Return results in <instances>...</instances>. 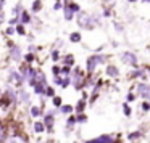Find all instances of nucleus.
I'll use <instances>...</instances> for the list:
<instances>
[{
    "label": "nucleus",
    "instance_id": "f257e3e1",
    "mask_svg": "<svg viewBox=\"0 0 150 143\" xmlns=\"http://www.w3.org/2000/svg\"><path fill=\"white\" fill-rule=\"evenodd\" d=\"M7 82L8 85H15V88H20L23 87V84L26 81H24L23 74L20 72V69H8V77H7Z\"/></svg>",
    "mask_w": 150,
    "mask_h": 143
},
{
    "label": "nucleus",
    "instance_id": "f03ea898",
    "mask_svg": "<svg viewBox=\"0 0 150 143\" xmlns=\"http://www.w3.org/2000/svg\"><path fill=\"white\" fill-rule=\"evenodd\" d=\"M55 114H58V109H53V111H44L42 114V122L45 125V132L47 133H53V127H55Z\"/></svg>",
    "mask_w": 150,
    "mask_h": 143
},
{
    "label": "nucleus",
    "instance_id": "7ed1b4c3",
    "mask_svg": "<svg viewBox=\"0 0 150 143\" xmlns=\"http://www.w3.org/2000/svg\"><path fill=\"white\" fill-rule=\"evenodd\" d=\"M8 56L11 58V61L20 63L23 60V50H21V47L13 42H8Z\"/></svg>",
    "mask_w": 150,
    "mask_h": 143
},
{
    "label": "nucleus",
    "instance_id": "20e7f679",
    "mask_svg": "<svg viewBox=\"0 0 150 143\" xmlns=\"http://www.w3.org/2000/svg\"><path fill=\"white\" fill-rule=\"evenodd\" d=\"M71 84L74 85L76 90H81L84 87V74L82 71H79V68H74V71H71Z\"/></svg>",
    "mask_w": 150,
    "mask_h": 143
},
{
    "label": "nucleus",
    "instance_id": "39448f33",
    "mask_svg": "<svg viewBox=\"0 0 150 143\" xmlns=\"http://www.w3.org/2000/svg\"><path fill=\"white\" fill-rule=\"evenodd\" d=\"M105 63V55H92L87 58V72H94L98 64Z\"/></svg>",
    "mask_w": 150,
    "mask_h": 143
},
{
    "label": "nucleus",
    "instance_id": "423d86ee",
    "mask_svg": "<svg viewBox=\"0 0 150 143\" xmlns=\"http://www.w3.org/2000/svg\"><path fill=\"white\" fill-rule=\"evenodd\" d=\"M78 24L82 29H92V27H94V20H92L91 15L81 11V13H79V18H78Z\"/></svg>",
    "mask_w": 150,
    "mask_h": 143
},
{
    "label": "nucleus",
    "instance_id": "0eeeda50",
    "mask_svg": "<svg viewBox=\"0 0 150 143\" xmlns=\"http://www.w3.org/2000/svg\"><path fill=\"white\" fill-rule=\"evenodd\" d=\"M4 143H29L28 138L23 135V133H18V132H10L7 137H5Z\"/></svg>",
    "mask_w": 150,
    "mask_h": 143
},
{
    "label": "nucleus",
    "instance_id": "6e6552de",
    "mask_svg": "<svg viewBox=\"0 0 150 143\" xmlns=\"http://www.w3.org/2000/svg\"><path fill=\"white\" fill-rule=\"evenodd\" d=\"M16 100H18V103H24V104H29V103H31L29 93H28V92L24 90L23 87L16 88Z\"/></svg>",
    "mask_w": 150,
    "mask_h": 143
},
{
    "label": "nucleus",
    "instance_id": "1a4fd4ad",
    "mask_svg": "<svg viewBox=\"0 0 150 143\" xmlns=\"http://www.w3.org/2000/svg\"><path fill=\"white\" fill-rule=\"evenodd\" d=\"M84 143H115V140L111 135H100V137H97V138L86 140Z\"/></svg>",
    "mask_w": 150,
    "mask_h": 143
},
{
    "label": "nucleus",
    "instance_id": "9d476101",
    "mask_svg": "<svg viewBox=\"0 0 150 143\" xmlns=\"http://www.w3.org/2000/svg\"><path fill=\"white\" fill-rule=\"evenodd\" d=\"M63 13H65L66 21H71L73 18H74V13H73V10L69 8V0H63Z\"/></svg>",
    "mask_w": 150,
    "mask_h": 143
},
{
    "label": "nucleus",
    "instance_id": "9b49d317",
    "mask_svg": "<svg viewBox=\"0 0 150 143\" xmlns=\"http://www.w3.org/2000/svg\"><path fill=\"white\" fill-rule=\"evenodd\" d=\"M74 125H76V116H74V114H69V116L66 117V122H65L66 135H69V132H71V130L74 129Z\"/></svg>",
    "mask_w": 150,
    "mask_h": 143
},
{
    "label": "nucleus",
    "instance_id": "f8f14e48",
    "mask_svg": "<svg viewBox=\"0 0 150 143\" xmlns=\"http://www.w3.org/2000/svg\"><path fill=\"white\" fill-rule=\"evenodd\" d=\"M33 132L37 133V135L45 133V125H44L42 121H34V122H33Z\"/></svg>",
    "mask_w": 150,
    "mask_h": 143
},
{
    "label": "nucleus",
    "instance_id": "ddd939ff",
    "mask_svg": "<svg viewBox=\"0 0 150 143\" xmlns=\"http://www.w3.org/2000/svg\"><path fill=\"white\" fill-rule=\"evenodd\" d=\"M44 114V109H40V106H36V104H31L29 108V116L34 117V119H39V117H42Z\"/></svg>",
    "mask_w": 150,
    "mask_h": 143
},
{
    "label": "nucleus",
    "instance_id": "4468645a",
    "mask_svg": "<svg viewBox=\"0 0 150 143\" xmlns=\"http://www.w3.org/2000/svg\"><path fill=\"white\" fill-rule=\"evenodd\" d=\"M42 8H44V2H42V0H34L33 5H31V13L37 15V13L42 11Z\"/></svg>",
    "mask_w": 150,
    "mask_h": 143
},
{
    "label": "nucleus",
    "instance_id": "2eb2a0df",
    "mask_svg": "<svg viewBox=\"0 0 150 143\" xmlns=\"http://www.w3.org/2000/svg\"><path fill=\"white\" fill-rule=\"evenodd\" d=\"M31 21H33L31 13H29V11H26V10H23V13H21V16H20V24L26 26V24H31Z\"/></svg>",
    "mask_w": 150,
    "mask_h": 143
},
{
    "label": "nucleus",
    "instance_id": "dca6fc26",
    "mask_svg": "<svg viewBox=\"0 0 150 143\" xmlns=\"http://www.w3.org/2000/svg\"><path fill=\"white\" fill-rule=\"evenodd\" d=\"M58 113L65 114V116H69V114L74 113V108H73L71 104H62V106L58 108Z\"/></svg>",
    "mask_w": 150,
    "mask_h": 143
},
{
    "label": "nucleus",
    "instance_id": "f3484780",
    "mask_svg": "<svg viewBox=\"0 0 150 143\" xmlns=\"http://www.w3.org/2000/svg\"><path fill=\"white\" fill-rule=\"evenodd\" d=\"M121 58H123V61L124 63H129V64H136V61H137V58L136 56L132 55V53H123V56H121Z\"/></svg>",
    "mask_w": 150,
    "mask_h": 143
},
{
    "label": "nucleus",
    "instance_id": "a211bd4d",
    "mask_svg": "<svg viewBox=\"0 0 150 143\" xmlns=\"http://www.w3.org/2000/svg\"><path fill=\"white\" fill-rule=\"evenodd\" d=\"M73 108H74V113L76 114H82V113H84V109H86V100H82V98H81V100L78 101V104L73 106Z\"/></svg>",
    "mask_w": 150,
    "mask_h": 143
},
{
    "label": "nucleus",
    "instance_id": "6ab92c4d",
    "mask_svg": "<svg viewBox=\"0 0 150 143\" xmlns=\"http://www.w3.org/2000/svg\"><path fill=\"white\" fill-rule=\"evenodd\" d=\"M139 93H140V97H144V98H150V87H147L145 84H140L139 85Z\"/></svg>",
    "mask_w": 150,
    "mask_h": 143
},
{
    "label": "nucleus",
    "instance_id": "aec40b11",
    "mask_svg": "<svg viewBox=\"0 0 150 143\" xmlns=\"http://www.w3.org/2000/svg\"><path fill=\"white\" fill-rule=\"evenodd\" d=\"M23 10H24L23 5H21V4H16V5L13 7V10H11V15H13L11 18H20L21 13H23Z\"/></svg>",
    "mask_w": 150,
    "mask_h": 143
},
{
    "label": "nucleus",
    "instance_id": "412c9836",
    "mask_svg": "<svg viewBox=\"0 0 150 143\" xmlns=\"http://www.w3.org/2000/svg\"><path fill=\"white\" fill-rule=\"evenodd\" d=\"M7 135H8V129H7V125L2 122V119H0V143H4V140Z\"/></svg>",
    "mask_w": 150,
    "mask_h": 143
},
{
    "label": "nucleus",
    "instance_id": "4be33fe9",
    "mask_svg": "<svg viewBox=\"0 0 150 143\" xmlns=\"http://www.w3.org/2000/svg\"><path fill=\"white\" fill-rule=\"evenodd\" d=\"M81 39H82V36H81V32H78V31L69 34V42H71V43H79V42H81Z\"/></svg>",
    "mask_w": 150,
    "mask_h": 143
},
{
    "label": "nucleus",
    "instance_id": "5701e85b",
    "mask_svg": "<svg viewBox=\"0 0 150 143\" xmlns=\"http://www.w3.org/2000/svg\"><path fill=\"white\" fill-rule=\"evenodd\" d=\"M33 92L36 95H39V97H42L44 95V92H45V85H42V84H36L33 87Z\"/></svg>",
    "mask_w": 150,
    "mask_h": 143
},
{
    "label": "nucleus",
    "instance_id": "b1692460",
    "mask_svg": "<svg viewBox=\"0 0 150 143\" xmlns=\"http://www.w3.org/2000/svg\"><path fill=\"white\" fill-rule=\"evenodd\" d=\"M23 60L26 64H33L36 61V53H26V55H23Z\"/></svg>",
    "mask_w": 150,
    "mask_h": 143
},
{
    "label": "nucleus",
    "instance_id": "393cba45",
    "mask_svg": "<svg viewBox=\"0 0 150 143\" xmlns=\"http://www.w3.org/2000/svg\"><path fill=\"white\" fill-rule=\"evenodd\" d=\"M62 61H63V66H69V68L74 64V58H73V55H65Z\"/></svg>",
    "mask_w": 150,
    "mask_h": 143
},
{
    "label": "nucleus",
    "instance_id": "a878e982",
    "mask_svg": "<svg viewBox=\"0 0 150 143\" xmlns=\"http://www.w3.org/2000/svg\"><path fill=\"white\" fill-rule=\"evenodd\" d=\"M15 34H18V36H26V27L23 24H16L15 26Z\"/></svg>",
    "mask_w": 150,
    "mask_h": 143
},
{
    "label": "nucleus",
    "instance_id": "bb28decb",
    "mask_svg": "<svg viewBox=\"0 0 150 143\" xmlns=\"http://www.w3.org/2000/svg\"><path fill=\"white\" fill-rule=\"evenodd\" d=\"M44 95H45V97H49V98H53V97H55V88H53L52 85H47Z\"/></svg>",
    "mask_w": 150,
    "mask_h": 143
},
{
    "label": "nucleus",
    "instance_id": "cd10ccee",
    "mask_svg": "<svg viewBox=\"0 0 150 143\" xmlns=\"http://www.w3.org/2000/svg\"><path fill=\"white\" fill-rule=\"evenodd\" d=\"M50 58H52V61H53V63H58L60 60H62V56H60L58 48H57V50H52V53H50Z\"/></svg>",
    "mask_w": 150,
    "mask_h": 143
},
{
    "label": "nucleus",
    "instance_id": "c85d7f7f",
    "mask_svg": "<svg viewBox=\"0 0 150 143\" xmlns=\"http://www.w3.org/2000/svg\"><path fill=\"white\" fill-rule=\"evenodd\" d=\"M107 74L110 76V77H118L120 72H118V69L115 68V66H108V68H107Z\"/></svg>",
    "mask_w": 150,
    "mask_h": 143
},
{
    "label": "nucleus",
    "instance_id": "c756f323",
    "mask_svg": "<svg viewBox=\"0 0 150 143\" xmlns=\"http://www.w3.org/2000/svg\"><path fill=\"white\" fill-rule=\"evenodd\" d=\"M5 2L7 0H0V23L5 20Z\"/></svg>",
    "mask_w": 150,
    "mask_h": 143
},
{
    "label": "nucleus",
    "instance_id": "7c9ffc66",
    "mask_svg": "<svg viewBox=\"0 0 150 143\" xmlns=\"http://www.w3.org/2000/svg\"><path fill=\"white\" fill-rule=\"evenodd\" d=\"M52 104L57 108V109H58V108L63 104V100H62V97H57V95H55V97L52 98Z\"/></svg>",
    "mask_w": 150,
    "mask_h": 143
},
{
    "label": "nucleus",
    "instance_id": "2f4dec72",
    "mask_svg": "<svg viewBox=\"0 0 150 143\" xmlns=\"http://www.w3.org/2000/svg\"><path fill=\"white\" fill-rule=\"evenodd\" d=\"M69 85H71V76H69V77H62V85H60V87L68 88Z\"/></svg>",
    "mask_w": 150,
    "mask_h": 143
},
{
    "label": "nucleus",
    "instance_id": "473e14b6",
    "mask_svg": "<svg viewBox=\"0 0 150 143\" xmlns=\"http://www.w3.org/2000/svg\"><path fill=\"white\" fill-rule=\"evenodd\" d=\"M84 122H87V116H86L84 113L76 114V124H84Z\"/></svg>",
    "mask_w": 150,
    "mask_h": 143
},
{
    "label": "nucleus",
    "instance_id": "72a5a7b5",
    "mask_svg": "<svg viewBox=\"0 0 150 143\" xmlns=\"http://www.w3.org/2000/svg\"><path fill=\"white\" fill-rule=\"evenodd\" d=\"M4 32H5V36L11 37V36L15 34V27H13V26H7V27H5V31H4Z\"/></svg>",
    "mask_w": 150,
    "mask_h": 143
},
{
    "label": "nucleus",
    "instance_id": "f704fd0d",
    "mask_svg": "<svg viewBox=\"0 0 150 143\" xmlns=\"http://www.w3.org/2000/svg\"><path fill=\"white\" fill-rule=\"evenodd\" d=\"M53 11H58V10H63V4H62V2H60V0H57V2H55V4H53Z\"/></svg>",
    "mask_w": 150,
    "mask_h": 143
},
{
    "label": "nucleus",
    "instance_id": "c9c22d12",
    "mask_svg": "<svg viewBox=\"0 0 150 143\" xmlns=\"http://www.w3.org/2000/svg\"><path fill=\"white\" fill-rule=\"evenodd\" d=\"M16 24H20V18H10L8 20V26H16Z\"/></svg>",
    "mask_w": 150,
    "mask_h": 143
},
{
    "label": "nucleus",
    "instance_id": "e433bc0d",
    "mask_svg": "<svg viewBox=\"0 0 150 143\" xmlns=\"http://www.w3.org/2000/svg\"><path fill=\"white\" fill-rule=\"evenodd\" d=\"M37 50H39V48H37L34 43H29V45H28V53H36Z\"/></svg>",
    "mask_w": 150,
    "mask_h": 143
},
{
    "label": "nucleus",
    "instance_id": "4c0bfd02",
    "mask_svg": "<svg viewBox=\"0 0 150 143\" xmlns=\"http://www.w3.org/2000/svg\"><path fill=\"white\" fill-rule=\"evenodd\" d=\"M52 74H53V77H58V76H60V66H53V68H52Z\"/></svg>",
    "mask_w": 150,
    "mask_h": 143
},
{
    "label": "nucleus",
    "instance_id": "58836bf2",
    "mask_svg": "<svg viewBox=\"0 0 150 143\" xmlns=\"http://www.w3.org/2000/svg\"><path fill=\"white\" fill-rule=\"evenodd\" d=\"M69 8H71V10H73V13H78V11L81 10L78 4H71V2H69Z\"/></svg>",
    "mask_w": 150,
    "mask_h": 143
},
{
    "label": "nucleus",
    "instance_id": "ea45409f",
    "mask_svg": "<svg viewBox=\"0 0 150 143\" xmlns=\"http://www.w3.org/2000/svg\"><path fill=\"white\" fill-rule=\"evenodd\" d=\"M124 114H126V116H129V114H131V108H129V104H124Z\"/></svg>",
    "mask_w": 150,
    "mask_h": 143
},
{
    "label": "nucleus",
    "instance_id": "a19ab883",
    "mask_svg": "<svg viewBox=\"0 0 150 143\" xmlns=\"http://www.w3.org/2000/svg\"><path fill=\"white\" fill-rule=\"evenodd\" d=\"M142 109H144V111H149V109H150V104H149V103H144V104H142Z\"/></svg>",
    "mask_w": 150,
    "mask_h": 143
},
{
    "label": "nucleus",
    "instance_id": "79ce46f5",
    "mask_svg": "<svg viewBox=\"0 0 150 143\" xmlns=\"http://www.w3.org/2000/svg\"><path fill=\"white\" fill-rule=\"evenodd\" d=\"M37 143H45V140H42V138H39V142Z\"/></svg>",
    "mask_w": 150,
    "mask_h": 143
},
{
    "label": "nucleus",
    "instance_id": "37998d69",
    "mask_svg": "<svg viewBox=\"0 0 150 143\" xmlns=\"http://www.w3.org/2000/svg\"><path fill=\"white\" fill-rule=\"evenodd\" d=\"M0 100H2V90H0Z\"/></svg>",
    "mask_w": 150,
    "mask_h": 143
},
{
    "label": "nucleus",
    "instance_id": "c03bdc74",
    "mask_svg": "<svg viewBox=\"0 0 150 143\" xmlns=\"http://www.w3.org/2000/svg\"><path fill=\"white\" fill-rule=\"evenodd\" d=\"M74 143H79V142H74Z\"/></svg>",
    "mask_w": 150,
    "mask_h": 143
},
{
    "label": "nucleus",
    "instance_id": "a18cd8bd",
    "mask_svg": "<svg viewBox=\"0 0 150 143\" xmlns=\"http://www.w3.org/2000/svg\"><path fill=\"white\" fill-rule=\"evenodd\" d=\"M55 2H57V0H55Z\"/></svg>",
    "mask_w": 150,
    "mask_h": 143
}]
</instances>
